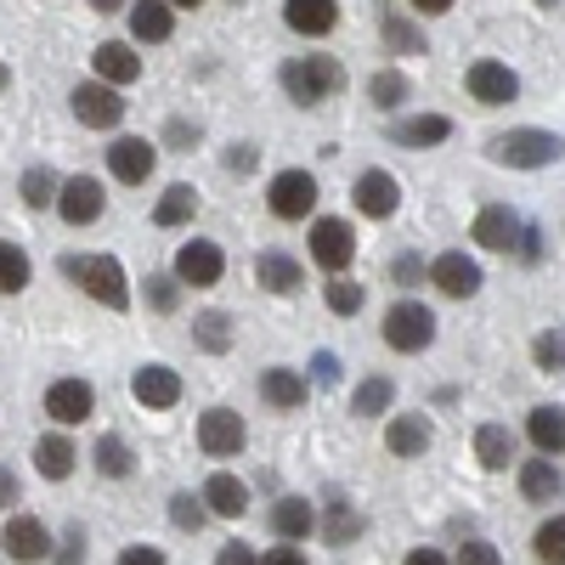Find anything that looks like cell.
Masks as SVG:
<instances>
[{
    "label": "cell",
    "mask_w": 565,
    "mask_h": 565,
    "mask_svg": "<svg viewBox=\"0 0 565 565\" xmlns=\"http://www.w3.org/2000/svg\"><path fill=\"white\" fill-rule=\"evenodd\" d=\"M97 12H125V0H90Z\"/></svg>",
    "instance_id": "58"
},
{
    "label": "cell",
    "mask_w": 565,
    "mask_h": 565,
    "mask_svg": "<svg viewBox=\"0 0 565 565\" xmlns=\"http://www.w3.org/2000/svg\"><path fill=\"white\" fill-rule=\"evenodd\" d=\"M407 7H413V12H430V18H436V12H447V7H452V0H407Z\"/></svg>",
    "instance_id": "56"
},
{
    "label": "cell",
    "mask_w": 565,
    "mask_h": 565,
    "mask_svg": "<svg viewBox=\"0 0 565 565\" xmlns=\"http://www.w3.org/2000/svg\"><path fill=\"white\" fill-rule=\"evenodd\" d=\"M266 210H271L277 221H306V215L317 210V175H311V170H282V175H271Z\"/></svg>",
    "instance_id": "6"
},
{
    "label": "cell",
    "mask_w": 565,
    "mask_h": 565,
    "mask_svg": "<svg viewBox=\"0 0 565 565\" xmlns=\"http://www.w3.org/2000/svg\"><path fill=\"white\" fill-rule=\"evenodd\" d=\"M204 509L210 514H221V521H238V514L249 509V487L238 481V476H210V487H204Z\"/></svg>",
    "instance_id": "24"
},
{
    "label": "cell",
    "mask_w": 565,
    "mask_h": 565,
    "mask_svg": "<svg viewBox=\"0 0 565 565\" xmlns=\"http://www.w3.org/2000/svg\"><path fill=\"white\" fill-rule=\"evenodd\" d=\"M255 277H260V289H266V295H295L300 282H306L300 260H295V255H282V249H266V255L255 260Z\"/></svg>",
    "instance_id": "21"
},
{
    "label": "cell",
    "mask_w": 565,
    "mask_h": 565,
    "mask_svg": "<svg viewBox=\"0 0 565 565\" xmlns=\"http://www.w3.org/2000/svg\"><path fill=\"white\" fill-rule=\"evenodd\" d=\"M430 340H436V311H430V306L396 300V306L385 311V345H391V351L413 356V351H424Z\"/></svg>",
    "instance_id": "4"
},
{
    "label": "cell",
    "mask_w": 565,
    "mask_h": 565,
    "mask_svg": "<svg viewBox=\"0 0 565 565\" xmlns=\"http://www.w3.org/2000/svg\"><path fill=\"white\" fill-rule=\"evenodd\" d=\"M311 385H322V391H334V385H340V356H328V351H317V356H311Z\"/></svg>",
    "instance_id": "48"
},
{
    "label": "cell",
    "mask_w": 565,
    "mask_h": 565,
    "mask_svg": "<svg viewBox=\"0 0 565 565\" xmlns=\"http://www.w3.org/2000/svg\"><path fill=\"white\" fill-rule=\"evenodd\" d=\"M385 45L396 57H418L424 52V34H418V23H407L402 12H385Z\"/></svg>",
    "instance_id": "40"
},
{
    "label": "cell",
    "mask_w": 565,
    "mask_h": 565,
    "mask_svg": "<svg viewBox=\"0 0 565 565\" xmlns=\"http://www.w3.org/2000/svg\"><path fill=\"white\" fill-rule=\"evenodd\" d=\"M476 458L487 469H509L514 463V436L503 430V424H481V430H476Z\"/></svg>",
    "instance_id": "32"
},
{
    "label": "cell",
    "mask_w": 565,
    "mask_h": 565,
    "mask_svg": "<svg viewBox=\"0 0 565 565\" xmlns=\"http://www.w3.org/2000/svg\"><path fill=\"white\" fill-rule=\"evenodd\" d=\"M63 271H68L97 306H108V311H125V306H130V277H125V266H119L114 255H68Z\"/></svg>",
    "instance_id": "1"
},
{
    "label": "cell",
    "mask_w": 565,
    "mask_h": 565,
    "mask_svg": "<svg viewBox=\"0 0 565 565\" xmlns=\"http://www.w3.org/2000/svg\"><path fill=\"white\" fill-rule=\"evenodd\" d=\"M170 7H175V12H193V7H204V0H170Z\"/></svg>",
    "instance_id": "59"
},
{
    "label": "cell",
    "mask_w": 565,
    "mask_h": 565,
    "mask_svg": "<svg viewBox=\"0 0 565 565\" xmlns=\"http://www.w3.org/2000/svg\"><path fill=\"white\" fill-rule=\"evenodd\" d=\"M79 548H85V543H79V532H68V543H63V565H79V559H85Z\"/></svg>",
    "instance_id": "55"
},
{
    "label": "cell",
    "mask_w": 565,
    "mask_h": 565,
    "mask_svg": "<svg viewBox=\"0 0 565 565\" xmlns=\"http://www.w3.org/2000/svg\"><path fill=\"white\" fill-rule=\"evenodd\" d=\"M260 565H311V559H306L295 543H277L271 554H260Z\"/></svg>",
    "instance_id": "52"
},
{
    "label": "cell",
    "mask_w": 565,
    "mask_h": 565,
    "mask_svg": "<svg viewBox=\"0 0 565 565\" xmlns=\"http://www.w3.org/2000/svg\"><path fill=\"white\" fill-rule=\"evenodd\" d=\"M199 215V193L186 181H175V186H164V199L153 204V226H186Z\"/></svg>",
    "instance_id": "31"
},
{
    "label": "cell",
    "mask_w": 565,
    "mask_h": 565,
    "mask_svg": "<svg viewBox=\"0 0 565 565\" xmlns=\"http://www.w3.org/2000/svg\"><path fill=\"white\" fill-rule=\"evenodd\" d=\"M452 565H503V554H498L492 543H481V537H469V543L452 554Z\"/></svg>",
    "instance_id": "46"
},
{
    "label": "cell",
    "mask_w": 565,
    "mask_h": 565,
    "mask_svg": "<svg viewBox=\"0 0 565 565\" xmlns=\"http://www.w3.org/2000/svg\"><path fill=\"white\" fill-rule=\"evenodd\" d=\"M103 181L97 175H68L63 181V193H57V215L68 221V226H90V221H97L103 215Z\"/></svg>",
    "instance_id": "16"
},
{
    "label": "cell",
    "mask_w": 565,
    "mask_h": 565,
    "mask_svg": "<svg viewBox=\"0 0 565 565\" xmlns=\"http://www.w3.org/2000/svg\"><path fill=\"white\" fill-rule=\"evenodd\" d=\"M130 34L141 45H159L175 34V7L170 0H130Z\"/></svg>",
    "instance_id": "20"
},
{
    "label": "cell",
    "mask_w": 565,
    "mask_h": 565,
    "mask_svg": "<svg viewBox=\"0 0 565 565\" xmlns=\"http://www.w3.org/2000/svg\"><path fill=\"white\" fill-rule=\"evenodd\" d=\"M402 565H452V559H447L441 548H413V554H407Z\"/></svg>",
    "instance_id": "53"
},
{
    "label": "cell",
    "mask_w": 565,
    "mask_h": 565,
    "mask_svg": "<svg viewBox=\"0 0 565 565\" xmlns=\"http://www.w3.org/2000/svg\"><path fill=\"white\" fill-rule=\"evenodd\" d=\"M391 402H396V385L385 373H373V380L356 385V418H380V413H391Z\"/></svg>",
    "instance_id": "35"
},
{
    "label": "cell",
    "mask_w": 565,
    "mask_h": 565,
    "mask_svg": "<svg viewBox=\"0 0 565 565\" xmlns=\"http://www.w3.org/2000/svg\"><path fill=\"white\" fill-rule=\"evenodd\" d=\"M18 503V476L12 469H0V509H12Z\"/></svg>",
    "instance_id": "54"
},
{
    "label": "cell",
    "mask_w": 565,
    "mask_h": 565,
    "mask_svg": "<svg viewBox=\"0 0 565 565\" xmlns=\"http://www.w3.org/2000/svg\"><path fill=\"white\" fill-rule=\"evenodd\" d=\"M532 362L543 373H559L565 367V328H543V334L532 340Z\"/></svg>",
    "instance_id": "43"
},
{
    "label": "cell",
    "mask_w": 565,
    "mask_h": 565,
    "mask_svg": "<svg viewBox=\"0 0 565 565\" xmlns=\"http://www.w3.org/2000/svg\"><path fill=\"white\" fill-rule=\"evenodd\" d=\"M215 565H260V554H255V548H244V543H226V548L215 554Z\"/></svg>",
    "instance_id": "51"
},
{
    "label": "cell",
    "mask_w": 565,
    "mask_h": 565,
    "mask_svg": "<svg viewBox=\"0 0 565 565\" xmlns=\"http://www.w3.org/2000/svg\"><path fill=\"white\" fill-rule=\"evenodd\" d=\"M452 136V119L447 114H418V119H396L391 125V141H402V148H436V141Z\"/></svg>",
    "instance_id": "23"
},
{
    "label": "cell",
    "mask_w": 565,
    "mask_h": 565,
    "mask_svg": "<svg viewBox=\"0 0 565 565\" xmlns=\"http://www.w3.org/2000/svg\"><path fill=\"white\" fill-rule=\"evenodd\" d=\"M221 271H226V255H221L210 238L181 244V249H175V266H170V277L181 282V289H215Z\"/></svg>",
    "instance_id": "8"
},
{
    "label": "cell",
    "mask_w": 565,
    "mask_h": 565,
    "mask_svg": "<svg viewBox=\"0 0 565 565\" xmlns=\"http://www.w3.org/2000/svg\"><path fill=\"white\" fill-rule=\"evenodd\" d=\"M430 282H436V289H441L447 300H469V295L481 289V266L469 260L463 249H447V255H436V260H430Z\"/></svg>",
    "instance_id": "17"
},
{
    "label": "cell",
    "mask_w": 565,
    "mask_h": 565,
    "mask_svg": "<svg viewBox=\"0 0 565 565\" xmlns=\"http://www.w3.org/2000/svg\"><path fill=\"white\" fill-rule=\"evenodd\" d=\"M34 463H40V476L45 481H63V476H74V441L68 436H40L34 441Z\"/></svg>",
    "instance_id": "30"
},
{
    "label": "cell",
    "mask_w": 565,
    "mask_h": 565,
    "mask_svg": "<svg viewBox=\"0 0 565 565\" xmlns=\"http://www.w3.org/2000/svg\"><path fill=\"white\" fill-rule=\"evenodd\" d=\"M521 215H514L509 204H487L481 215H476V226H469V238H476L481 249H492V255H514V244H521Z\"/></svg>",
    "instance_id": "14"
},
{
    "label": "cell",
    "mask_w": 565,
    "mask_h": 565,
    "mask_svg": "<svg viewBox=\"0 0 565 565\" xmlns=\"http://www.w3.org/2000/svg\"><path fill=\"white\" fill-rule=\"evenodd\" d=\"M385 447H391L396 458H418L424 447H430V418H418V413H402V418H391Z\"/></svg>",
    "instance_id": "28"
},
{
    "label": "cell",
    "mask_w": 565,
    "mask_h": 565,
    "mask_svg": "<svg viewBox=\"0 0 565 565\" xmlns=\"http://www.w3.org/2000/svg\"><path fill=\"white\" fill-rule=\"evenodd\" d=\"M543 7H554V0H543Z\"/></svg>",
    "instance_id": "61"
},
{
    "label": "cell",
    "mask_w": 565,
    "mask_h": 565,
    "mask_svg": "<svg viewBox=\"0 0 565 565\" xmlns=\"http://www.w3.org/2000/svg\"><path fill=\"white\" fill-rule=\"evenodd\" d=\"M74 119L85 125V130H114L119 119H125V97H119V85H108V79H85V85H74Z\"/></svg>",
    "instance_id": "7"
},
{
    "label": "cell",
    "mask_w": 565,
    "mask_h": 565,
    "mask_svg": "<svg viewBox=\"0 0 565 565\" xmlns=\"http://www.w3.org/2000/svg\"><path fill=\"white\" fill-rule=\"evenodd\" d=\"M282 90H289L295 108H317L345 90V68L334 57H295V63H282Z\"/></svg>",
    "instance_id": "2"
},
{
    "label": "cell",
    "mask_w": 565,
    "mask_h": 565,
    "mask_svg": "<svg viewBox=\"0 0 565 565\" xmlns=\"http://www.w3.org/2000/svg\"><path fill=\"white\" fill-rule=\"evenodd\" d=\"M90 458H97V476H108V481H125L130 469H136V452H130L125 436H103Z\"/></svg>",
    "instance_id": "33"
},
{
    "label": "cell",
    "mask_w": 565,
    "mask_h": 565,
    "mask_svg": "<svg viewBox=\"0 0 565 565\" xmlns=\"http://www.w3.org/2000/svg\"><path fill=\"white\" fill-rule=\"evenodd\" d=\"M391 277H396V289H413V282H424V277H430V266H424L418 255H396Z\"/></svg>",
    "instance_id": "47"
},
{
    "label": "cell",
    "mask_w": 565,
    "mask_h": 565,
    "mask_svg": "<svg viewBox=\"0 0 565 565\" xmlns=\"http://www.w3.org/2000/svg\"><path fill=\"white\" fill-rule=\"evenodd\" d=\"M498 164H509V170H543V164H554L559 153H565V141L554 136V130H509V136H492V148H487Z\"/></svg>",
    "instance_id": "3"
},
{
    "label": "cell",
    "mask_w": 565,
    "mask_h": 565,
    "mask_svg": "<svg viewBox=\"0 0 565 565\" xmlns=\"http://www.w3.org/2000/svg\"><path fill=\"white\" fill-rule=\"evenodd\" d=\"M204 514H210V509H204V498H193V492H175V498H170V521H175L181 532H199Z\"/></svg>",
    "instance_id": "44"
},
{
    "label": "cell",
    "mask_w": 565,
    "mask_h": 565,
    "mask_svg": "<svg viewBox=\"0 0 565 565\" xmlns=\"http://www.w3.org/2000/svg\"><path fill=\"white\" fill-rule=\"evenodd\" d=\"M90 407H97V391H90V380H52L45 385V418H57L63 430L68 424H85L90 418Z\"/></svg>",
    "instance_id": "11"
},
{
    "label": "cell",
    "mask_w": 565,
    "mask_h": 565,
    "mask_svg": "<svg viewBox=\"0 0 565 565\" xmlns=\"http://www.w3.org/2000/svg\"><path fill=\"white\" fill-rule=\"evenodd\" d=\"M153 164H159V153H153L148 136H119L114 148H108V170H114V181H125V186H141V181L153 175Z\"/></svg>",
    "instance_id": "15"
},
{
    "label": "cell",
    "mask_w": 565,
    "mask_h": 565,
    "mask_svg": "<svg viewBox=\"0 0 565 565\" xmlns=\"http://www.w3.org/2000/svg\"><path fill=\"white\" fill-rule=\"evenodd\" d=\"M170 141H199V125H181V119H175V125H170Z\"/></svg>",
    "instance_id": "57"
},
{
    "label": "cell",
    "mask_w": 565,
    "mask_h": 565,
    "mask_svg": "<svg viewBox=\"0 0 565 565\" xmlns=\"http://www.w3.org/2000/svg\"><path fill=\"white\" fill-rule=\"evenodd\" d=\"M532 548H537L543 565H565V514H548V521L537 526V537H532Z\"/></svg>",
    "instance_id": "42"
},
{
    "label": "cell",
    "mask_w": 565,
    "mask_h": 565,
    "mask_svg": "<svg viewBox=\"0 0 565 565\" xmlns=\"http://www.w3.org/2000/svg\"><path fill=\"white\" fill-rule=\"evenodd\" d=\"M306 249H311V260H317L328 277H340V271L356 260V232H351V221H340V215L311 221V238H306Z\"/></svg>",
    "instance_id": "5"
},
{
    "label": "cell",
    "mask_w": 565,
    "mask_h": 565,
    "mask_svg": "<svg viewBox=\"0 0 565 565\" xmlns=\"http://www.w3.org/2000/svg\"><path fill=\"white\" fill-rule=\"evenodd\" d=\"M29 289V255L18 244H0V295H23Z\"/></svg>",
    "instance_id": "41"
},
{
    "label": "cell",
    "mask_w": 565,
    "mask_h": 565,
    "mask_svg": "<svg viewBox=\"0 0 565 565\" xmlns=\"http://www.w3.org/2000/svg\"><path fill=\"white\" fill-rule=\"evenodd\" d=\"M367 103L373 108H402L407 103V74L402 68H380L367 79Z\"/></svg>",
    "instance_id": "36"
},
{
    "label": "cell",
    "mask_w": 565,
    "mask_h": 565,
    "mask_svg": "<svg viewBox=\"0 0 565 565\" xmlns=\"http://www.w3.org/2000/svg\"><path fill=\"white\" fill-rule=\"evenodd\" d=\"M463 85H469V97H476L481 108H503V103L521 97V79H514V68H509V63H492V57L469 63Z\"/></svg>",
    "instance_id": "9"
},
{
    "label": "cell",
    "mask_w": 565,
    "mask_h": 565,
    "mask_svg": "<svg viewBox=\"0 0 565 565\" xmlns=\"http://www.w3.org/2000/svg\"><path fill=\"white\" fill-rule=\"evenodd\" d=\"M271 532H277V543H300V537H311V532H317L311 503H306V498H282V503L271 509Z\"/></svg>",
    "instance_id": "26"
},
{
    "label": "cell",
    "mask_w": 565,
    "mask_h": 565,
    "mask_svg": "<svg viewBox=\"0 0 565 565\" xmlns=\"http://www.w3.org/2000/svg\"><path fill=\"white\" fill-rule=\"evenodd\" d=\"M57 193H63V181L45 170V164H34V170H23V204L29 210H45V204H57Z\"/></svg>",
    "instance_id": "39"
},
{
    "label": "cell",
    "mask_w": 565,
    "mask_h": 565,
    "mask_svg": "<svg viewBox=\"0 0 565 565\" xmlns=\"http://www.w3.org/2000/svg\"><path fill=\"white\" fill-rule=\"evenodd\" d=\"M130 396H136L141 407L164 413V407H175V402H181V373H175V367H164V362H148V367H136V380H130Z\"/></svg>",
    "instance_id": "18"
},
{
    "label": "cell",
    "mask_w": 565,
    "mask_h": 565,
    "mask_svg": "<svg viewBox=\"0 0 565 565\" xmlns=\"http://www.w3.org/2000/svg\"><path fill=\"white\" fill-rule=\"evenodd\" d=\"M193 340H199L210 356L232 351V317H226V311H204V317L193 322Z\"/></svg>",
    "instance_id": "37"
},
{
    "label": "cell",
    "mask_w": 565,
    "mask_h": 565,
    "mask_svg": "<svg viewBox=\"0 0 565 565\" xmlns=\"http://www.w3.org/2000/svg\"><path fill=\"white\" fill-rule=\"evenodd\" d=\"M119 565H164V554H159L153 543H130V548L119 554Z\"/></svg>",
    "instance_id": "50"
},
{
    "label": "cell",
    "mask_w": 565,
    "mask_h": 565,
    "mask_svg": "<svg viewBox=\"0 0 565 565\" xmlns=\"http://www.w3.org/2000/svg\"><path fill=\"white\" fill-rule=\"evenodd\" d=\"M244 441H249V430H244V418L232 413V407H210V413L199 418V447H204L210 458H238Z\"/></svg>",
    "instance_id": "10"
},
{
    "label": "cell",
    "mask_w": 565,
    "mask_h": 565,
    "mask_svg": "<svg viewBox=\"0 0 565 565\" xmlns=\"http://www.w3.org/2000/svg\"><path fill=\"white\" fill-rule=\"evenodd\" d=\"M90 63H97V79H108V85L141 79V57H136V45H125V40H103Z\"/></svg>",
    "instance_id": "22"
},
{
    "label": "cell",
    "mask_w": 565,
    "mask_h": 565,
    "mask_svg": "<svg viewBox=\"0 0 565 565\" xmlns=\"http://www.w3.org/2000/svg\"><path fill=\"white\" fill-rule=\"evenodd\" d=\"M351 199H356V210H362L367 221H391V215L402 210V186H396L391 170H362L356 186H351Z\"/></svg>",
    "instance_id": "12"
},
{
    "label": "cell",
    "mask_w": 565,
    "mask_h": 565,
    "mask_svg": "<svg viewBox=\"0 0 565 565\" xmlns=\"http://www.w3.org/2000/svg\"><path fill=\"white\" fill-rule=\"evenodd\" d=\"M282 23L306 40H317L340 23V0H282Z\"/></svg>",
    "instance_id": "19"
},
{
    "label": "cell",
    "mask_w": 565,
    "mask_h": 565,
    "mask_svg": "<svg viewBox=\"0 0 565 565\" xmlns=\"http://www.w3.org/2000/svg\"><path fill=\"white\" fill-rule=\"evenodd\" d=\"M362 514L351 509V503H328V514H322V532H328V543H356L362 537Z\"/></svg>",
    "instance_id": "38"
},
{
    "label": "cell",
    "mask_w": 565,
    "mask_h": 565,
    "mask_svg": "<svg viewBox=\"0 0 565 565\" xmlns=\"http://www.w3.org/2000/svg\"><path fill=\"white\" fill-rule=\"evenodd\" d=\"M255 164H260V153L249 148V141H238V148H226V170H232V175H249Z\"/></svg>",
    "instance_id": "49"
},
{
    "label": "cell",
    "mask_w": 565,
    "mask_h": 565,
    "mask_svg": "<svg viewBox=\"0 0 565 565\" xmlns=\"http://www.w3.org/2000/svg\"><path fill=\"white\" fill-rule=\"evenodd\" d=\"M148 306L153 311H175L181 306V282L175 277H148Z\"/></svg>",
    "instance_id": "45"
},
{
    "label": "cell",
    "mask_w": 565,
    "mask_h": 565,
    "mask_svg": "<svg viewBox=\"0 0 565 565\" xmlns=\"http://www.w3.org/2000/svg\"><path fill=\"white\" fill-rule=\"evenodd\" d=\"M0 548L18 565H40V559H52V532H45V521H34V514H12L7 532H0Z\"/></svg>",
    "instance_id": "13"
},
{
    "label": "cell",
    "mask_w": 565,
    "mask_h": 565,
    "mask_svg": "<svg viewBox=\"0 0 565 565\" xmlns=\"http://www.w3.org/2000/svg\"><path fill=\"white\" fill-rule=\"evenodd\" d=\"M12 85V74H7V63H0V90H7Z\"/></svg>",
    "instance_id": "60"
},
{
    "label": "cell",
    "mask_w": 565,
    "mask_h": 565,
    "mask_svg": "<svg viewBox=\"0 0 565 565\" xmlns=\"http://www.w3.org/2000/svg\"><path fill=\"white\" fill-rule=\"evenodd\" d=\"M322 300H328V311H334V317H356L362 311V300H367V289H362V282L356 277H328L322 282Z\"/></svg>",
    "instance_id": "34"
},
{
    "label": "cell",
    "mask_w": 565,
    "mask_h": 565,
    "mask_svg": "<svg viewBox=\"0 0 565 565\" xmlns=\"http://www.w3.org/2000/svg\"><path fill=\"white\" fill-rule=\"evenodd\" d=\"M559 487H565V476L554 469V458L537 452L532 463H521V498H526V503H554Z\"/></svg>",
    "instance_id": "25"
},
{
    "label": "cell",
    "mask_w": 565,
    "mask_h": 565,
    "mask_svg": "<svg viewBox=\"0 0 565 565\" xmlns=\"http://www.w3.org/2000/svg\"><path fill=\"white\" fill-rule=\"evenodd\" d=\"M526 436H532V447L543 458H559V447H565V413L559 407H532L526 413Z\"/></svg>",
    "instance_id": "29"
},
{
    "label": "cell",
    "mask_w": 565,
    "mask_h": 565,
    "mask_svg": "<svg viewBox=\"0 0 565 565\" xmlns=\"http://www.w3.org/2000/svg\"><path fill=\"white\" fill-rule=\"evenodd\" d=\"M260 396H266V407L295 413V407L306 402V380H300L295 367H266V373H260Z\"/></svg>",
    "instance_id": "27"
}]
</instances>
